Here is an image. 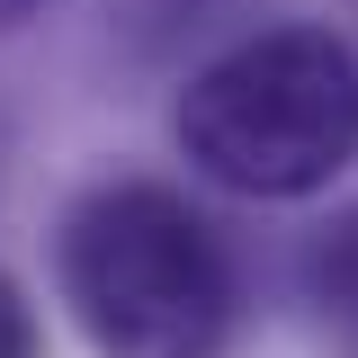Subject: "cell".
Listing matches in <instances>:
<instances>
[{"instance_id":"7a4b0ae2","label":"cell","mask_w":358,"mask_h":358,"mask_svg":"<svg viewBox=\"0 0 358 358\" xmlns=\"http://www.w3.org/2000/svg\"><path fill=\"white\" fill-rule=\"evenodd\" d=\"M179 152L233 197H313L358 162V54L331 27H268L179 90Z\"/></svg>"},{"instance_id":"5b68a950","label":"cell","mask_w":358,"mask_h":358,"mask_svg":"<svg viewBox=\"0 0 358 358\" xmlns=\"http://www.w3.org/2000/svg\"><path fill=\"white\" fill-rule=\"evenodd\" d=\"M36 9H45V0H0V36H18V27H27Z\"/></svg>"},{"instance_id":"277c9868","label":"cell","mask_w":358,"mask_h":358,"mask_svg":"<svg viewBox=\"0 0 358 358\" xmlns=\"http://www.w3.org/2000/svg\"><path fill=\"white\" fill-rule=\"evenodd\" d=\"M0 358H36V322H27V296L0 278Z\"/></svg>"},{"instance_id":"6da1fadb","label":"cell","mask_w":358,"mask_h":358,"mask_svg":"<svg viewBox=\"0 0 358 358\" xmlns=\"http://www.w3.org/2000/svg\"><path fill=\"white\" fill-rule=\"evenodd\" d=\"M63 305L99 358H224L233 350V251L162 179H108L63 215Z\"/></svg>"},{"instance_id":"3957f363","label":"cell","mask_w":358,"mask_h":358,"mask_svg":"<svg viewBox=\"0 0 358 358\" xmlns=\"http://www.w3.org/2000/svg\"><path fill=\"white\" fill-rule=\"evenodd\" d=\"M305 287H313V305H322V322L358 350V206H350V215H331L322 233H313Z\"/></svg>"}]
</instances>
